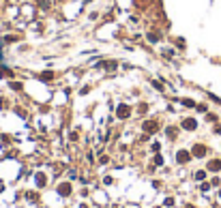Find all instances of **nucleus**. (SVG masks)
<instances>
[{
	"instance_id": "obj_1",
	"label": "nucleus",
	"mask_w": 221,
	"mask_h": 208,
	"mask_svg": "<svg viewBox=\"0 0 221 208\" xmlns=\"http://www.w3.org/2000/svg\"><path fill=\"white\" fill-rule=\"evenodd\" d=\"M140 129L146 135H157L163 129V123H161V118H144V123L140 125Z\"/></svg>"
},
{
	"instance_id": "obj_2",
	"label": "nucleus",
	"mask_w": 221,
	"mask_h": 208,
	"mask_svg": "<svg viewBox=\"0 0 221 208\" xmlns=\"http://www.w3.org/2000/svg\"><path fill=\"white\" fill-rule=\"evenodd\" d=\"M133 114H135V112H133V105L125 103V101H123V103H118V105H116V110H114V116H116L118 120H129Z\"/></svg>"
},
{
	"instance_id": "obj_3",
	"label": "nucleus",
	"mask_w": 221,
	"mask_h": 208,
	"mask_svg": "<svg viewBox=\"0 0 221 208\" xmlns=\"http://www.w3.org/2000/svg\"><path fill=\"white\" fill-rule=\"evenodd\" d=\"M118 67H120V62L114 60V58H105V60H101V62L97 64V69H103L105 73H116Z\"/></svg>"
},
{
	"instance_id": "obj_4",
	"label": "nucleus",
	"mask_w": 221,
	"mask_h": 208,
	"mask_svg": "<svg viewBox=\"0 0 221 208\" xmlns=\"http://www.w3.org/2000/svg\"><path fill=\"white\" fill-rule=\"evenodd\" d=\"M191 159H193L191 150H187V148H180V150H176V157H174V161H176L178 165H187Z\"/></svg>"
},
{
	"instance_id": "obj_5",
	"label": "nucleus",
	"mask_w": 221,
	"mask_h": 208,
	"mask_svg": "<svg viewBox=\"0 0 221 208\" xmlns=\"http://www.w3.org/2000/svg\"><path fill=\"white\" fill-rule=\"evenodd\" d=\"M56 77H58V71H54V69H43L41 73H37V80H39V82H43V84L54 82Z\"/></svg>"
},
{
	"instance_id": "obj_6",
	"label": "nucleus",
	"mask_w": 221,
	"mask_h": 208,
	"mask_svg": "<svg viewBox=\"0 0 221 208\" xmlns=\"http://www.w3.org/2000/svg\"><path fill=\"white\" fill-rule=\"evenodd\" d=\"M191 155H193V159H204L206 155H208V146L206 144H193L191 146Z\"/></svg>"
},
{
	"instance_id": "obj_7",
	"label": "nucleus",
	"mask_w": 221,
	"mask_h": 208,
	"mask_svg": "<svg viewBox=\"0 0 221 208\" xmlns=\"http://www.w3.org/2000/svg\"><path fill=\"white\" fill-rule=\"evenodd\" d=\"M56 193H58L60 198H71V193H73V185H71V180L60 182V185L56 187Z\"/></svg>"
},
{
	"instance_id": "obj_8",
	"label": "nucleus",
	"mask_w": 221,
	"mask_h": 208,
	"mask_svg": "<svg viewBox=\"0 0 221 208\" xmlns=\"http://www.w3.org/2000/svg\"><path fill=\"white\" fill-rule=\"evenodd\" d=\"M26 39L22 32H6V35H2V41H4V45H13V43H22Z\"/></svg>"
},
{
	"instance_id": "obj_9",
	"label": "nucleus",
	"mask_w": 221,
	"mask_h": 208,
	"mask_svg": "<svg viewBox=\"0 0 221 208\" xmlns=\"http://www.w3.org/2000/svg\"><path fill=\"white\" fill-rule=\"evenodd\" d=\"M180 129H182V131H195V129H198V118L185 116V118L180 120Z\"/></svg>"
},
{
	"instance_id": "obj_10",
	"label": "nucleus",
	"mask_w": 221,
	"mask_h": 208,
	"mask_svg": "<svg viewBox=\"0 0 221 208\" xmlns=\"http://www.w3.org/2000/svg\"><path fill=\"white\" fill-rule=\"evenodd\" d=\"M144 37H146V41L150 43V45H157V43H161V39H163V32H161V30H148Z\"/></svg>"
},
{
	"instance_id": "obj_11",
	"label": "nucleus",
	"mask_w": 221,
	"mask_h": 208,
	"mask_svg": "<svg viewBox=\"0 0 221 208\" xmlns=\"http://www.w3.org/2000/svg\"><path fill=\"white\" fill-rule=\"evenodd\" d=\"M133 112L140 116V118H144L148 112H150V103H146V101H140V103H135V107H133Z\"/></svg>"
},
{
	"instance_id": "obj_12",
	"label": "nucleus",
	"mask_w": 221,
	"mask_h": 208,
	"mask_svg": "<svg viewBox=\"0 0 221 208\" xmlns=\"http://www.w3.org/2000/svg\"><path fill=\"white\" fill-rule=\"evenodd\" d=\"M178 133H180V127H176V125H165V137L168 139H178Z\"/></svg>"
},
{
	"instance_id": "obj_13",
	"label": "nucleus",
	"mask_w": 221,
	"mask_h": 208,
	"mask_svg": "<svg viewBox=\"0 0 221 208\" xmlns=\"http://www.w3.org/2000/svg\"><path fill=\"white\" fill-rule=\"evenodd\" d=\"M15 77V71L6 64H0V80H13Z\"/></svg>"
},
{
	"instance_id": "obj_14",
	"label": "nucleus",
	"mask_w": 221,
	"mask_h": 208,
	"mask_svg": "<svg viewBox=\"0 0 221 208\" xmlns=\"http://www.w3.org/2000/svg\"><path fill=\"white\" fill-rule=\"evenodd\" d=\"M6 86L11 92H22L24 90V82L22 80H6Z\"/></svg>"
},
{
	"instance_id": "obj_15",
	"label": "nucleus",
	"mask_w": 221,
	"mask_h": 208,
	"mask_svg": "<svg viewBox=\"0 0 221 208\" xmlns=\"http://www.w3.org/2000/svg\"><path fill=\"white\" fill-rule=\"evenodd\" d=\"M206 172H221V159H211L208 163H206Z\"/></svg>"
},
{
	"instance_id": "obj_16",
	"label": "nucleus",
	"mask_w": 221,
	"mask_h": 208,
	"mask_svg": "<svg viewBox=\"0 0 221 208\" xmlns=\"http://www.w3.org/2000/svg\"><path fill=\"white\" fill-rule=\"evenodd\" d=\"M35 185H37L39 189H45V185H47V176H45L43 172H37V174H35Z\"/></svg>"
},
{
	"instance_id": "obj_17",
	"label": "nucleus",
	"mask_w": 221,
	"mask_h": 208,
	"mask_svg": "<svg viewBox=\"0 0 221 208\" xmlns=\"http://www.w3.org/2000/svg\"><path fill=\"white\" fill-rule=\"evenodd\" d=\"M176 47H165V49H161V56L165 58V60H174L176 58Z\"/></svg>"
},
{
	"instance_id": "obj_18",
	"label": "nucleus",
	"mask_w": 221,
	"mask_h": 208,
	"mask_svg": "<svg viewBox=\"0 0 221 208\" xmlns=\"http://www.w3.org/2000/svg\"><path fill=\"white\" fill-rule=\"evenodd\" d=\"M172 45H174L176 49H180V52H182V49L187 47V41H185L182 37H174V39H172Z\"/></svg>"
},
{
	"instance_id": "obj_19",
	"label": "nucleus",
	"mask_w": 221,
	"mask_h": 208,
	"mask_svg": "<svg viewBox=\"0 0 221 208\" xmlns=\"http://www.w3.org/2000/svg\"><path fill=\"white\" fill-rule=\"evenodd\" d=\"M35 6H37V9H41V11H49V9H52L49 0H35Z\"/></svg>"
},
{
	"instance_id": "obj_20",
	"label": "nucleus",
	"mask_w": 221,
	"mask_h": 208,
	"mask_svg": "<svg viewBox=\"0 0 221 208\" xmlns=\"http://www.w3.org/2000/svg\"><path fill=\"white\" fill-rule=\"evenodd\" d=\"M178 103H182V107H189V110H193V107L198 105L193 99H178Z\"/></svg>"
},
{
	"instance_id": "obj_21",
	"label": "nucleus",
	"mask_w": 221,
	"mask_h": 208,
	"mask_svg": "<svg viewBox=\"0 0 221 208\" xmlns=\"http://www.w3.org/2000/svg\"><path fill=\"white\" fill-rule=\"evenodd\" d=\"M150 86H152L157 92H165V88H163V82H157V80H152V82H150Z\"/></svg>"
},
{
	"instance_id": "obj_22",
	"label": "nucleus",
	"mask_w": 221,
	"mask_h": 208,
	"mask_svg": "<svg viewBox=\"0 0 221 208\" xmlns=\"http://www.w3.org/2000/svg\"><path fill=\"white\" fill-rule=\"evenodd\" d=\"M204 120H206V123H217L219 118H217V114H213V112H206V114H204Z\"/></svg>"
},
{
	"instance_id": "obj_23",
	"label": "nucleus",
	"mask_w": 221,
	"mask_h": 208,
	"mask_svg": "<svg viewBox=\"0 0 221 208\" xmlns=\"http://www.w3.org/2000/svg\"><path fill=\"white\" fill-rule=\"evenodd\" d=\"M193 178H195V180H198V182H202V180H204V178H206V169H198V172H195V174H193Z\"/></svg>"
},
{
	"instance_id": "obj_24",
	"label": "nucleus",
	"mask_w": 221,
	"mask_h": 208,
	"mask_svg": "<svg viewBox=\"0 0 221 208\" xmlns=\"http://www.w3.org/2000/svg\"><path fill=\"white\" fill-rule=\"evenodd\" d=\"M195 110H198L200 114H206V112H208V105H206V103H198V105H195Z\"/></svg>"
},
{
	"instance_id": "obj_25",
	"label": "nucleus",
	"mask_w": 221,
	"mask_h": 208,
	"mask_svg": "<svg viewBox=\"0 0 221 208\" xmlns=\"http://www.w3.org/2000/svg\"><path fill=\"white\" fill-rule=\"evenodd\" d=\"M163 206H165V208H172V206H176V200H174V198H165Z\"/></svg>"
},
{
	"instance_id": "obj_26",
	"label": "nucleus",
	"mask_w": 221,
	"mask_h": 208,
	"mask_svg": "<svg viewBox=\"0 0 221 208\" xmlns=\"http://www.w3.org/2000/svg\"><path fill=\"white\" fill-rule=\"evenodd\" d=\"M152 163H155V165H163V157H161L159 152H155V159H152Z\"/></svg>"
},
{
	"instance_id": "obj_27",
	"label": "nucleus",
	"mask_w": 221,
	"mask_h": 208,
	"mask_svg": "<svg viewBox=\"0 0 221 208\" xmlns=\"http://www.w3.org/2000/svg\"><path fill=\"white\" fill-rule=\"evenodd\" d=\"M26 200H28V202H35V200H39V195H37L35 191H28V193H26Z\"/></svg>"
},
{
	"instance_id": "obj_28",
	"label": "nucleus",
	"mask_w": 221,
	"mask_h": 208,
	"mask_svg": "<svg viewBox=\"0 0 221 208\" xmlns=\"http://www.w3.org/2000/svg\"><path fill=\"white\" fill-rule=\"evenodd\" d=\"M6 107H9V101H6V99L0 94V110H6Z\"/></svg>"
},
{
	"instance_id": "obj_29",
	"label": "nucleus",
	"mask_w": 221,
	"mask_h": 208,
	"mask_svg": "<svg viewBox=\"0 0 221 208\" xmlns=\"http://www.w3.org/2000/svg\"><path fill=\"white\" fill-rule=\"evenodd\" d=\"M77 137H80L77 131H71V133H69V139H71V142H77Z\"/></svg>"
},
{
	"instance_id": "obj_30",
	"label": "nucleus",
	"mask_w": 221,
	"mask_h": 208,
	"mask_svg": "<svg viewBox=\"0 0 221 208\" xmlns=\"http://www.w3.org/2000/svg\"><path fill=\"white\" fill-rule=\"evenodd\" d=\"M150 150H152V152H159V150H161V144H159V142H155V144L150 146Z\"/></svg>"
},
{
	"instance_id": "obj_31",
	"label": "nucleus",
	"mask_w": 221,
	"mask_h": 208,
	"mask_svg": "<svg viewBox=\"0 0 221 208\" xmlns=\"http://www.w3.org/2000/svg\"><path fill=\"white\" fill-rule=\"evenodd\" d=\"M211 187H213V185H211V182H202V185H200V189H202V191H208V189H211Z\"/></svg>"
},
{
	"instance_id": "obj_32",
	"label": "nucleus",
	"mask_w": 221,
	"mask_h": 208,
	"mask_svg": "<svg viewBox=\"0 0 221 208\" xmlns=\"http://www.w3.org/2000/svg\"><path fill=\"white\" fill-rule=\"evenodd\" d=\"M99 161H101V163H110V157H107V155H101V159H99Z\"/></svg>"
},
{
	"instance_id": "obj_33",
	"label": "nucleus",
	"mask_w": 221,
	"mask_h": 208,
	"mask_svg": "<svg viewBox=\"0 0 221 208\" xmlns=\"http://www.w3.org/2000/svg\"><path fill=\"white\" fill-rule=\"evenodd\" d=\"M112 182H114V180H112L110 176H105V178H103V185H112Z\"/></svg>"
},
{
	"instance_id": "obj_34",
	"label": "nucleus",
	"mask_w": 221,
	"mask_h": 208,
	"mask_svg": "<svg viewBox=\"0 0 221 208\" xmlns=\"http://www.w3.org/2000/svg\"><path fill=\"white\" fill-rule=\"evenodd\" d=\"M88 17H90V19H97V17H99V13H97V11H92V13H88Z\"/></svg>"
},
{
	"instance_id": "obj_35",
	"label": "nucleus",
	"mask_w": 221,
	"mask_h": 208,
	"mask_svg": "<svg viewBox=\"0 0 221 208\" xmlns=\"http://www.w3.org/2000/svg\"><path fill=\"white\" fill-rule=\"evenodd\" d=\"M215 133H219V135H221V125H215Z\"/></svg>"
},
{
	"instance_id": "obj_36",
	"label": "nucleus",
	"mask_w": 221,
	"mask_h": 208,
	"mask_svg": "<svg viewBox=\"0 0 221 208\" xmlns=\"http://www.w3.org/2000/svg\"><path fill=\"white\" fill-rule=\"evenodd\" d=\"M84 2H92V0H84Z\"/></svg>"
},
{
	"instance_id": "obj_37",
	"label": "nucleus",
	"mask_w": 221,
	"mask_h": 208,
	"mask_svg": "<svg viewBox=\"0 0 221 208\" xmlns=\"http://www.w3.org/2000/svg\"><path fill=\"white\" fill-rule=\"evenodd\" d=\"M219 198H221V191H219Z\"/></svg>"
},
{
	"instance_id": "obj_38",
	"label": "nucleus",
	"mask_w": 221,
	"mask_h": 208,
	"mask_svg": "<svg viewBox=\"0 0 221 208\" xmlns=\"http://www.w3.org/2000/svg\"><path fill=\"white\" fill-rule=\"evenodd\" d=\"M157 208H163V206H157Z\"/></svg>"
}]
</instances>
